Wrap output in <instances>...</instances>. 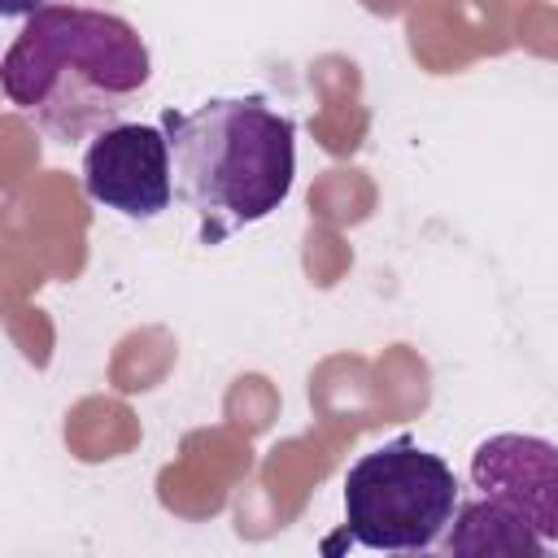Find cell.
<instances>
[{"label":"cell","mask_w":558,"mask_h":558,"mask_svg":"<svg viewBox=\"0 0 558 558\" xmlns=\"http://www.w3.org/2000/svg\"><path fill=\"white\" fill-rule=\"evenodd\" d=\"M148 74L144 35L126 17L87 4H44L0 61L9 105L65 144L118 126Z\"/></svg>","instance_id":"obj_1"},{"label":"cell","mask_w":558,"mask_h":558,"mask_svg":"<svg viewBox=\"0 0 558 558\" xmlns=\"http://www.w3.org/2000/svg\"><path fill=\"white\" fill-rule=\"evenodd\" d=\"M174 196L196 214L201 244L270 218L296 179V126L262 96H214L166 109Z\"/></svg>","instance_id":"obj_2"},{"label":"cell","mask_w":558,"mask_h":558,"mask_svg":"<svg viewBox=\"0 0 558 558\" xmlns=\"http://www.w3.org/2000/svg\"><path fill=\"white\" fill-rule=\"evenodd\" d=\"M458 501L449 462L414 436H397L349 466L344 532L379 554H423L445 536Z\"/></svg>","instance_id":"obj_3"},{"label":"cell","mask_w":558,"mask_h":558,"mask_svg":"<svg viewBox=\"0 0 558 558\" xmlns=\"http://www.w3.org/2000/svg\"><path fill=\"white\" fill-rule=\"evenodd\" d=\"M83 192L135 222L170 209L174 174H170V140L161 122H118L96 131L83 153Z\"/></svg>","instance_id":"obj_4"},{"label":"cell","mask_w":558,"mask_h":558,"mask_svg":"<svg viewBox=\"0 0 558 558\" xmlns=\"http://www.w3.org/2000/svg\"><path fill=\"white\" fill-rule=\"evenodd\" d=\"M471 488L519 523H527L545 545H558V445L527 432H497L471 453Z\"/></svg>","instance_id":"obj_5"},{"label":"cell","mask_w":558,"mask_h":558,"mask_svg":"<svg viewBox=\"0 0 558 558\" xmlns=\"http://www.w3.org/2000/svg\"><path fill=\"white\" fill-rule=\"evenodd\" d=\"M445 549L449 554H545L549 545L497 501L475 497V501H458Z\"/></svg>","instance_id":"obj_6"},{"label":"cell","mask_w":558,"mask_h":558,"mask_svg":"<svg viewBox=\"0 0 558 558\" xmlns=\"http://www.w3.org/2000/svg\"><path fill=\"white\" fill-rule=\"evenodd\" d=\"M48 0H0V17H31L39 13Z\"/></svg>","instance_id":"obj_7"}]
</instances>
